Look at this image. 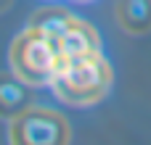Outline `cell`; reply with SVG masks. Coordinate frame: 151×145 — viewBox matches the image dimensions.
Returning a JSON list of instances; mask_svg holds the SVG:
<instances>
[{
    "label": "cell",
    "mask_w": 151,
    "mask_h": 145,
    "mask_svg": "<svg viewBox=\"0 0 151 145\" xmlns=\"http://www.w3.org/2000/svg\"><path fill=\"white\" fill-rule=\"evenodd\" d=\"M69 140H72V127L53 108L29 106L16 119H11L8 129L11 145H69Z\"/></svg>",
    "instance_id": "obj_1"
},
{
    "label": "cell",
    "mask_w": 151,
    "mask_h": 145,
    "mask_svg": "<svg viewBox=\"0 0 151 145\" xmlns=\"http://www.w3.org/2000/svg\"><path fill=\"white\" fill-rule=\"evenodd\" d=\"M29 106H35V85L19 74L0 71V119H16Z\"/></svg>",
    "instance_id": "obj_2"
},
{
    "label": "cell",
    "mask_w": 151,
    "mask_h": 145,
    "mask_svg": "<svg viewBox=\"0 0 151 145\" xmlns=\"http://www.w3.org/2000/svg\"><path fill=\"white\" fill-rule=\"evenodd\" d=\"M117 21L130 34H146L151 29V0H119Z\"/></svg>",
    "instance_id": "obj_3"
},
{
    "label": "cell",
    "mask_w": 151,
    "mask_h": 145,
    "mask_svg": "<svg viewBox=\"0 0 151 145\" xmlns=\"http://www.w3.org/2000/svg\"><path fill=\"white\" fill-rule=\"evenodd\" d=\"M11 5H13V0H0V13H5Z\"/></svg>",
    "instance_id": "obj_4"
}]
</instances>
